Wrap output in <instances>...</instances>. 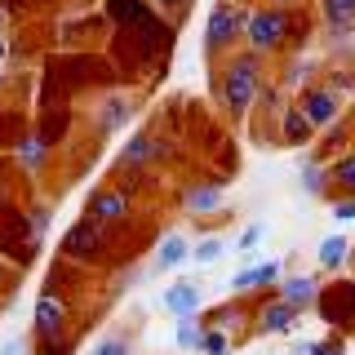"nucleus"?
I'll list each match as a JSON object with an SVG mask.
<instances>
[{
	"mask_svg": "<svg viewBox=\"0 0 355 355\" xmlns=\"http://www.w3.org/2000/svg\"><path fill=\"white\" fill-rule=\"evenodd\" d=\"M178 44V27H169L164 18H151L138 31H116L111 36V67L120 76H164L169 53Z\"/></svg>",
	"mask_w": 355,
	"mask_h": 355,
	"instance_id": "f257e3e1",
	"label": "nucleus"
},
{
	"mask_svg": "<svg viewBox=\"0 0 355 355\" xmlns=\"http://www.w3.org/2000/svg\"><path fill=\"white\" fill-rule=\"evenodd\" d=\"M262 85H266V62L258 53L236 49V53H227V58H218V107H222L227 120H236V125L249 120Z\"/></svg>",
	"mask_w": 355,
	"mask_h": 355,
	"instance_id": "f03ea898",
	"label": "nucleus"
},
{
	"mask_svg": "<svg viewBox=\"0 0 355 355\" xmlns=\"http://www.w3.org/2000/svg\"><path fill=\"white\" fill-rule=\"evenodd\" d=\"M293 27H297V14H284V9H271V5H249V22H244V44L240 49L258 53L262 62L275 58V53H288Z\"/></svg>",
	"mask_w": 355,
	"mask_h": 355,
	"instance_id": "7ed1b4c3",
	"label": "nucleus"
},
{
	"mask_svg": "<svg viewBox=\"0 0 355 355\" xmlns=\"http://www.w3.org/2000/svg\"><path fill=\"white\" fill-rule=\"evenodd\" d=\"M244 22H249V0H214L205 18V53L209 58H227L244 44Z\"/></svg>",
	"mask_w": 355,
	"mask_h": 355,
	"instance_id": "20e7f679",
	"label": "nucleus"
},
{
	"mask_svg": "<svg viewBox=\"0 0 355 355\" xmlns=\"http://www.w3.org/2000/svg\"><path fill=\"white\" fill-rule=\"evenodd\" d=\"M31 333H36V342L67 338V333H71V302H67V293H62V271L58 266H53L49 280L40 284L36 311H31Z\"/></svg>",
	"mask_w": 355,
	"mask_h": 355,
	"instance_id": "39448f33",
	"label": "nucleus"
},
{
	"mask_svg": "<svg viewBox=\"0 0 355 355\" xmlns=\"http://www.w3.org/2000/svg\"><path fill=\"white\" fill-rule=\"evenodd\" d=\"M315 311L338 338H351L355 333V280L351 275H338L333 284H320Z\"/></svg>",
	"mask_w": 355,
	"mask_h": 355,
	"instance_id": "423d86ee",
	"label": "nucleus"
},
{
	"mask_svg": "<svg viewBox=\"0 0 355 355\" xmlns=\"http://www.w3.org/2000/svg\"><path fill=\"white\" fill-rule=\"evenodd\" d=\"M107 249H111V231L103 227H94V222H85V218H76L71 227H67V236H62V262H80V266H94V262H103L107 258Z\"/></svg>",
	"mask_w": 355,
	"mask_h": 355,
	"instance_id": "0eeeda50",
	"label": "nucleus"
},
{
	"mask_svg": "<svg viewBox=\"0 0 355 355\" xmlns=\"http://www.w3.org/2000/svg\"><path fill=\"white\" fill-rule=\"evenodd\" d=\"M293 103H297V111H302V116L311 120V129H315V133H324V129L338 125V120H347V116H342L347 98H338V94H333V89H329L324 80H311V85L302 89V94L293 98Z\"/></svg>",
	"mask_w": 355,
	"mask_h": 355,
	"instance_id": "6e6552de",
	"label": "nucleus"
},
{
	"mask_svg": "<svg viewBox=\"0 0 355 355\" xmlns=\"http://www.w3.org/2000/svg\"><path fill=\"white\" fill-rule=\"evenodd\" d=\"M129 209H133V200L120 191L116 182H107V187H98V191H89L80 218L94 222V227H103V231H116V227H125V222H129Z\"/></svg>",
	"mask_w": 355,
	"mask_h": 355,
	"instance_id": "1a4fd4ad",
	"label": "nucleus"
},
{
	"mask_svg": "<svg viewBox=\"0 0 355 355\" xmlns=\"http://www.w3.org/2000/svg\"><path fill=\"white\" fill-rule=\"evenodd\" d=\"M169 151H173V147L160 138V133L138 129V133L125 142V147L116 151V160H111V173H120V169H151L155 160H169Z\"/></svg>",
	"mask_w": 355,
	"mask_h": 355,
	"instance_id": "9d476101",
	"label": "nucleus"
},
{
	"mask_svg": "<svg viewBox=\"0 0 355 355\" xmlns=\"http://www.w3.org/2000/svg\"><path fill=\"white\" fill-rule=\"evenodd\" d=\"M227 173H209V178H196V182H187L182 191V209L191 218H214L222 209V196H227Z\"/></svg>",
	"mask_w": 355,
	"mask_h": 355,
	"instance_id": "9b49d317",
	"label": "nucleus"
},
{
	"mask_svg": "<svg viewBox=\"0 0 355 355\" xmlns=\"http://www.w3.org/2000/svg\"><path fill=\"white\" fill-rule=\"evenodd\" d=\"M129 120H133V98L129 94H103V98H98V107H94V133L103 142L116 129H125Z\"/></svg>",
	"mask_w": 355,
	"mask_h": 355,
	"instance_id": "f8f14e48",
	"label": "nucleus"
},
{
	"mask_svg": "<svg viewBox=\"0 0 355 355\" xmlns=\"http://www.w3.org/2000/svg\"><path fill=\"white\" fill-rule=\"evenodd\" d=\"M103 18L111 22V31H138L160 14L151 9V0H103Z\"/></svg>",
	"mask_w": 355,
	"mask_h": 355,
	"instance_id": "ddd939ff",
	"label": "nucleus"
},
{
	"mask_svg": "<svg viewBox=\"0 0 355 355\" xmlns=\"http://www.w3.org/2000/svg\"><path fill=\"white\" fill-rule=\"evenodd\" d=\"M293 324H297V311L288 306V302H280V297H262L258 302V311H253V329H258V338H275V333H293Z\"/></svg>",
	"mask_w": 355,
	"mask_h": 355,
	"instance_id": "4468645a",
	"label": "nucleus"
},
{
	"mask_svg": "<svg viewBox=\"0 0 355 355\" xmlns=\"http://www.w3.org/2000/svg\"><path fill=\"white\" fill-rule=\"evenodd\" d=\"M280 280H284V266L280 262H258V266H244V271L231 275V293L249 297V293H262V288H275Z\"/></svg>",
	"mask_w": 355,
	"mask_h": 355,
	"instance_id": "2eb2a0df",
	"label": "nucleus"
},
{
	"mask_svg": "<svg viewBox=\"0 0 355 355\" xmlns=\"http://www.w3.org/2000/svg\"><path fill=\"white\" fill-rule=\"evenodd\" d=\"M275 142H280V147H293V151H302V147L315 142V129H311V120L297 111V103H288L280 111V120H275Z\"/></svg>",
	"mask_w": 355,
	"mask_h": 355,
	"instance_id": "dca6fc26",
	"label": "nucleus"
},
{
	"mask_svg": "<svg viewBox=\"0 0 355 355\" xmlns=\"http://www.w3.org/2000/svg\"><path fill=\"white\" fill-rule=\"evenodd\" d=\"M275 297H280V302H288V306L297 311V315H302L306 306H315V297H320V280H315V275H306V271L284 275V280L275 284Z\"/></svg>",
	"mask_w": 355,
	"mask_h": 355,
	"instance_id": "f3484780",
	"label": "nucleus"
},
{
	"mask_svg": "<svg viewBox=\"0 0 355 355\" xmlns=\"http://www.w3.org/2000/svg\"><path fill=\"white\" fill-rule=\"evenodd\" d=\"M71 120H76V111L71 107H58V111H36V138L44 142L49 151H58L62 142H67V133H71Z\"/></svg>",
	"mask_w": 355,
	"mask_h": 355,
	"instance_id": "a211bd4d",
	"label": "nucleus"
},
{
	"mask_svg": "<svg viewBox=\"0 0 355 355\" xmlns=\"http://www.w3.org/2000/svg\"><path fill=\"white\" fill-rule=\"evenodd\" d=\"M164 311H169L173 320H196L200 315V302H205V297H200V284L196 280H178V284H169L164 288Z\"/></svg>",
	"mask_w": 355,
	"mask_h": 355,
	"instance_id": "6ab92c4d",
	"label": "nucleus"
},
{
	"mask_svg": "<svg viewBox=\"0 0 355 355\" xmlns=\"http://www.w3.org/2000/svg\"><path fill=\"white\" fill-rule=\"evenodd\" d=\"M187 258H191V240H187L182 231H169V236H160V244H155L151 275H164V271H173V266H182Z\"/></svg>",
	"mask_w": 355,
	"mask_h": 355,
	"instance_id": "aec40b11",
	"label": "nucleus"
},
{
	"mask_svg": "<svg viewBox=\"0 0 355 355\" xmlns=\"http://www.w3.org/2000/svg\"><path fill=\"white\" fill-rule=\"evenodd\" d=\"M9 155H18V164L27 169V178H36L44 164H49V155H53V151L44 147V142H40L31 129H22L18 138H14V147H9Z\"/></svg>",
	"mask_w": 355,
	"mask_h": 355,
	"instance_id": "412c9836",
	"label": "nucleus"
},
{
	"mask_svg": "<svg viewBox=\"0 0 355 355\" xmlns=\"http://www.w3.org/2000/svg\"><path fill=\"white\" fill-rule=\"evenodd\" d=\"M244 320H249V306H244V297H227V302L209 306L205 315H200V324H205V329H222V333H231V329H240Z\"/></svg>",
	"mask_w": 355,
	"mask_h": 355,
	"instance_id": "4be33fe9",
	"label": "nucleus"
},
{
	"mask_svg": "<svg viewBox=\"0 0 355 355\" xmlns=\"http://www.w3.org/2000/svg\"><path fill=\"white\" fill-rule=\"evenodd\" d=\"M333 196H355V147L329 160V200Z\"/></svg>",
	"mask_w": 355,
	"mask_h": 355,
	"instance_id": "5701e85b",
	"label": "nucleus"
},
{
	"mask_svg": "<svg viewBox=\"0 0 355 355\" xmlns=\"http://www.w3.org/2000/svg\"><path fill=\"white\" fill-rule=\"evenodd\" d=\"M315 262H320V271L338 275L342 266L351 262V240L347 236H324V240H320V249H315Z\"/></svg>",
	"mask_w": 355,
	"mask_h": 355,
	"instance_id": "b1692460",
	"label": "nucleus"
},
{
	"mask_svg": "<svg viewBox=\"0 0 355 355\" xmlns=\"http://www.w3.org/2000/svg\"><path fill=\"white\" fill-rule=\"evenodd\" d=\"M302 191L306 196H329V160H320V155H306L302 160Z\"/></svg>",
	"mask_w": 355,
	"mask_h": 355,
	"instance_id": "393cba45",
	"label": "nucleus"
},
{
	"mask_svg": "<svg viewBox=\"0 0 355 355\" xmlns=\"http://www.w3.org/2000/svg\"><path fill=\"white\" fill-rule=\"evenodd\" d=\"M275 85H280V89H297V94H302V89L311 85V58H306V53H293L288 67L275 76Z\"/></svg>",
	"mask_w": 355,
	"mask_h": 355,
	"instance_id": "a878e982",
	"label": "nucleus"
},
{
	"mask_svg": "<svg viewBox=\"0 0 355 355\" xmlns=\"http://www.w3.org/2000/svg\"><path fill=\"white\" fill-rule=\"evenodd\" d=\"M324 27H355V0H315Z\"/></svg>",
	"mask_w": 355,
	"mask_h": 355,
	"instance_id": "bb28decb",
	"label": "nucleus"
},
{
	"mask_svg": "<svg viewBox=\"0 0 355 355\" xmlns=\"http://www.w3.org/2000/svg\"><path fill=\"white\" fill-rule=\"evenodd\" d=\"M173 342L182 351H200V342H205V324H200V315L196 320H173Z\"/></svg>",
	"mask_w": 355,
	"mask_h": 355,
	"instance_id": "cd10ccee",
	"label": "nucleus"
},
{
	"mask_svg": "<svg viewBox=\"0 0 355 355\" xmlns=\"http://www.w3.org/2000/svg\"><path fill=\"white\" fill-rule=\"evenodd\" d=\"M191 5H196V0H151V9L169 22V27H178V31H182V22L191 18Z\"/></svg>",
	"mask_w": 355,
	"mask_h": 355,
	"instance_id": "c85d7f7f",
	"label": "nucleus"
},
{
	"mask_svg": "<svg viewBox=\"0 0 355 355\" xmlns=\"http://www.w3.org/2000/svg\"><path fill=\"white\" fill-rule=\"evenodd\" d=\"M347 142H351V120H338L333 129H324V142H320V160L333 151V155H342L347 151Z\"/></svg>",
	"mask_w": 355,
	"mask_h": 355,
	"instance_id": "c756f323",
	"label": "nucleus"
},
{
	"mask_svg": "<svg viewBox=\"0 0 355 355\" xmlns=\"http://www.w3.org/2000/svg\"><path fill=\"white\" fill-rule=\"evenodd\" d=\"M324 85H329L338 98H347L351 89H355V67H351V62H333L329 76H324Z\"/></svg>",
	"mask_w": 355,
	"mask_h": 355,
	"instance_id": "7c9ffc66",
	"label": "nucleus"
},
{
	"mask_svg": "<svg viewBox=\"0 0 355 355\" xmlns=\"http://www.w3.org/2000/svg\"><path fill=\"white\" fill-rule=\"evenodd\" d=\"M227 249H231V244L222 240V236H205L200 244H191V258H196L200 266H214V262H218V258H222Z\"/></svg>",
	"mask_w": 355,
	"mask_h": 355,
	"instance_id": "2f4dec72",
	"label": "nucleus"
},
{
	"mask_svg": "<svg viewBox=\"0 0 355 355\" xmlns=\"http://www.w3.org/2000/svg\"><path fill=\"white\" fill-rule=\"evenodd\" d=\"M231 333H222V329H205V342H200V351L205 355H231Z\"/></svg>",
	"mask_w": 355,
	"mask_h": 355,
	"instance_id": "473e14b6",
	"label": "nucleus"
},
{
	"mask_svg": "<svg viewBox=\"0 0 355 355\" xmlns=\"http://www.w3.org/2000/svg\"><path fill=\"white\" fill-rule=\"evenodd\" d=\"M262 236H266V227H262V222H249V227L240 231V240H236V253H244V258H253V249L262 244Z\"/></svg>",
	"mask_w": 355,
	"mask_h": 355,
	"instance_id": "72a5a7b5",
	"label": "nucleus"
},
{
	"mask_svg": "<svg viewBox=\"0 0 355 355\" xmlns=\"http://www.w3.org/2000/svg\"><path fill=\"white\" fill-rule=\"evenodd\" d=\"M27 231H31V240H44V231H49V205H31L27 209Z\"/></svg>",
	"mask_w": 355,
	"mask_h": 355,
	"instance_id": "f704fd0d",
	"label": "nucleus"
},
{
	"mask_svg": "<svg viewBox=\"0 0 355 355\" xmlns=\"http://www.w3.org/2000/svg\"><path fill=\"white\" fill-rule=\"evenodd\" d=\"M36 355H76V338H49V342H36Z\"/></svg>",
	"mask_w": 355,
	"mask_h": 355,
	"instance_id": "c9c22d12",
	"label": "nucleus"
},
{
	"mask_svg": "<svg viewBox=\"0 0 355 355\" xmlns=\"http://www.w3.org/2000/svg\"><path fill=\"white\" fill-rule=\"evenodd\" d=\"M297 351H302V355H342V338H329V342H302Z\"/></svg>",
	"mask_w": 355,
	"mask_h": 355,
	"instance_id": "e433bc0d",
	"label": "nucleus"
},
{
	"mask_svg": "<svg viewBox=\"0 0 355 355\" xmlns=\"http://www.w3.org/2000/svg\"><path fill=\"white\" fill-rule=\"evenodd\" d=\"M14 280H18V266L0 258V302H5V297H14Z\"/></svg>",
	"mask_w": 355,
	"mask_h": 355,
	"instance_id": "4c0bfd02",
	"label": "nucleus"
},
{
	"mask_svg": "<svg viewBox=\"0 0 355 355\" xmlns=\"http://www.w3.org/2000/svg\"><path fill=\"white\" fill-rule=\"evenodd\" d=\"M333 218H338V222H355V196H333Z\"/></svg>",
	"mask_w": 355,
	"mask_h": 355,
	"instance_id": "58836bf2",
	"label": "nucleus"
},
{
	"mask_svg": "<svg viewBox=\"0 0 355 355\" xmlns=\"http://www.w3.org/2000/svg\"><path fill=\"white\" fill-rule=\"evenodd\" d=\"M94 355H129V338H103L94 347Z\"/></svg>",
	"mask_w": 355,
	"mask_h": 355,
	"instance_id": "ea45409f",
	"label": "nucleus"
},
{
	"mask_svg": "<svg viewBox=\"0 0 355 355\" xmlns=\"http://www.w3.org/2000/svg\"><path fill=\"white\" fill-rule=\"evenodd\" d=\"M253 5H271V9H284V14H306L311 0H253Z\"/></svg>",
	"mask_w": 355,
	"mask_h": 355,
	"instance_id": "a19ab883",
	"label": "nucleus"
},
{
	"mask_svg": "<svg viewBox=\"0 0 355 355\" xmlns=\"http://www.w3.org/2000/svg\"><path fill=\"white\" fill-rule=\"evenodd\" d=\"M0 355H22V342H5V347H0Z\"/></svg>",
	"mask_w": 355,
	"mask_h": 355,
	"instance_id": "79ce46f5",
	"label": "nucleus"
},
{
	"mask_svg": "<svg viewBox=\"0 0 355 355\" xmlns=\"http://www.w3.org/2000/svg\"><path fill=\"white\" fill-rule=\"evenodd\" d=\"M9 58V36H0V62Z\"/></svg>",
	"mask_w": 355,
	"mask_h": 355,
	"instance_id": "37998d69",
	"label": "nucleus"
},
{
	"mask_svg": "<svg viewBox=\"0 0 355 355\" xmlns=\"http://www.w3.org/2000/svg\"><path fill=\"white\" fill-rule=\"evenodd\" d=\"M5 27H9V14H5V5H0V36H5Z\"/></svg>",
	"mask_w": 355,
	"mask_h": 355,
	"instance_id": "c03bdc74",
	"label": "nucleus"
},
{
	"mask_svg": "<svg viewBox=\"0 0 355 355\" xmlns=\"http://www.w3.org/2000/svg\"><path fill=\"white\" fill-rule=\"evenodd\" d=\"M9 85V71H5V62H0V89H5Z\"/></svg>",
	"mask_w": 355,
	"mask_h": 355,
	"instance_id": "a18cd8bd",
	"label": "nucleus"
},
{
	"mask_svg": "<svg viewBox=\"0 0 355 355\" xmlns=\"http://www.w3.org/2000/svg\"><path fill=\"white\" fill-rule=\"evenodd\" d=\"M0 187H5V155H0ZM0 200H5V196H0Z\"/></svg>",
	"mask_w": 355,
	"mask_h": 355,
	"instance_id": "49530a36",
	"label": "nucleus"
},
{
	"mask_svg": "<svg viewBox=\"0 0 355 355\" xmlns=\"http://www.w3.org/2000/svg\"><path fill=\"white\" fill-rule=\"evenodd\" d=\"M351 58H355V27H351Z\"/></svg>",
	"mask_w": 355,
	"mask_h": 355,
	"instance_id": "de8ad7c7",
	"label": "nucleus"
},
{
	"mask_svg": "<svg viewBox=\"0 0 355 355\" xmlns=\"http://www.w3.org/2000/svg\"><path fill=\"white\" fill-rule=\"evenodd\" d=\"M0 125H5V111H0ZM0 147H5V138H0Z\"/></svg>",
	"mask_w": 355,
	"mask_h": 355,
	"instance_id": "09e8293b",
	"label": "nucleus"
},
{
	"mask_svg": "<svg viewBox=\"0 0 355 355\" xmlns=\"http://www.w3.org/2000/svg\"><path fill=\"white\" fill-rule=\"evenodd\" d=\"M351 129H355V111H351Z\"/></svg>",
	"mask_w": 355,
	"mask_h": 355,
	"instance_id": "8fccbe9b",
	"label": "nucleus"
},
{
	"mask_svg": "<svg viewBox=\"0 0 355 355\" xmlns=\"http://www.w3.org/2000/svg\"><path fill=\"white\" fill-rule=\"evenodd\" d=\"M0 306H5V302H0Z\"/></svg>",
	"mask_w": 355,
	"mask_h": 355,
	"instance_id": "3c124183",
	"label": "nucleus"
}]
</instances>
